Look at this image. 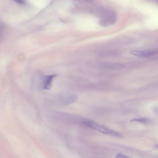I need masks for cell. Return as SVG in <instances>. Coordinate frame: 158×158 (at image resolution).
<instances>
[{
    "label": "cell",
    "instance_id": "6da1fadb",
    "mask_svg": "<svg viewBox=\"0 0 158 158\" xmlns=\"http://www.w3.org/2000/svg\"><path fill=\"white\" fill-rule=\"evenodd\" d=\"M81 123L87 127L104 134H109L118 137L121 136V135L118 133L109 130L104 127L101 126L94 122L89 119H83L81 121Z\"/></svg>",
    "mask_w": 158,
    "mask_h": 158
},
{
    "label": "cell",
    "instance_id": "7a4b0ae2",
    "mask_svg": "<svg viewBox=\"0 0 158 158\" xmlns=\"http://www.w3.org/2000/svg\"><path fill=\"white\" fill-rule=\"evenodd\" d=\"M117 20V16L116 13L111 11H109L104 17L100 19L99 24L102 27H108L114 24Z\"/></svg>",
    "mask_w": 158,
    "mask_h": 158
},
{
    "label": "cell",
    "instance_id": "3957f363",
    "mask_svg": "<svg viewBox=\"0 0 158 158\" xmlns=\"http://www.w3.org/2000/svg\"><path fill=\"white\" fill-rule=\"evenodd\" d=\"M129 52L131 54L135 56L142 58H147L156 55L158 53V51L153 49L143 50H131Z\"/></svg>",
    "mask_w": 158,
    "mask_h": 158
},
{
    "label": "cell",
    "instance_id": "277c9868",
    "mask_svg": "<svg viewBox=\"0 0 158 158\" xmlns=\"http://www.w3.org/2000/svg\"><path fill=\"white\" fill-rule=\"evenodd\" d=\"M100 66L101 68L106 70H115L124 68L125 65L121 63L110 62L103 63Z\"/></svg>",
    "mask_w": 158,
    "mask_h": 158
},
{
    "label": "cell",
    "instance_id": "5b68a950",
    "mask_svg": "<svg viewBox=\"0 0 158 158\" xmlns=\"http://www.w3.org/2000/svg\"><path fill=\"white\" fill-rule=\"evenodd\" d=\"M55 76V75L46 76L44 78L43 81V88L45 89H50L52 85L53 79Z\"/></svg>",
    "mask_w": 158,
    "mask_h": 158
},
{
    "label": "cell",
    "instance_id": "8992f818",
    "mask_svg": "<svg viewBox=\"0 0 158 158\" xmlns=\"http://www.w3.org/2000/svg\"><path fill=\"white\" fill-rule=\"evenodd\" d=\"M5 33V26L3 23L0 21V42L2 40Z\"/></svg>",
    "mask_w": 158,
    "mask_h": 158
},
{
    "label": "cell",
    "instance_id": "52a82bcc",
    "mask_svg": "<svg viewBox=\"0 0 158 158\" xmlns=\"http://www.w3.org/2000/svg\"><path fill=\"white\" fill-rule=\"evenodd\" d=\"M131 122H138L144 124H148L149 122L148 119L145 118L133 119L130 120Z\"/></svg>",
    "mask_w": 158,
    "mask_h": 158
},
{
    "label": "cell",
    "instance_id": "ba28073f",
    "mask_svg": "<svg viewBox=\"0 0 158 158\" xmlns=\"http://www.w3.org/2000/svg\"><path fill=\"white\" fill-rule=\"evenodd\" d=\"M15 2L20 5H24L26 4L25 0H12Z\"/></svg>",
    "mask_w": 158,
    "mask_h": 158
},
{
    "label": "cell",
    "instance_id": "9c48e42d",
    "mask_svg": "<svg viewBox=\"0 0 158 158\" xmlns=\"http://www.w3.org/2000/svg\"><path fill=\"white\" fill-rule=\"evenodd\" d=\"M116 158H128V157L123 155L121 153H119L117 154L116 156Z\"/></svg>",
    "mask_w": 158,
    "mask_h": 158
}]
</instances>
